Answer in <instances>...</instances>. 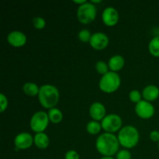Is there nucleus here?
<instances>
[{"instance_id":"obj_1","label":"nucleus","mask_w":159,"mask_h":159,"mask_svg":"<svg viewBox=\"0 0 159 159\" xmlns=\"http://www.w3.org/2000/svg\"><path fill=\"white\" fill-rule=\"evenodd\" d=\"M120 142L117 137L113 134H102L96 141V148L98 152L104 156H113L118 152Z\"/></svg>"},{"instance_id":"obj_2","label":"nucleus","mask_w":159,"mask_h":159,"mask_svg":"<svg viewBox=\"0 0 159 159\" xmlns=\"http://www.w3.org/2000/svg\"><path fill=\"white\" fill-rule=\"evenodd\" d=\"M59 91L53 85L46 84L40 87L38 98L42 107L47 109L54 108L59 100Z\"/></svg>"},{"instance_id":"obj_3","label":"nucleus","mask_w":159,"mask_h":159,"mask_svg":"<svg viewBox=\"0 0 159 159\" xmlns=\"http://www.w3.org/2000/svg\"><path fill=\"white\" fill-rule=\"evenodd\" d=\"M117 138L120 144H121L123 147L126 148H131L138 144L140 134L136 127L127 125L120 130Z\"/></svg>"},{"instance_id":"obj_4","label":"nucleus","mask_w":159,"mask_h":159,"mask_svg":"<svg viewBox=\"0 0 159 159\" xmlns=\"http://www.w3.org/2000/svg\"><path fill=\"white\" fill-rule=\"evenodd\" d=\"M120 83L121 79L119 75L116 72L110 71L102 76L99 85L102 92L110 93L117 90Z\"/></svg>"},{"instance_id":"obj_5","label":"nucleus","mask_w":159,"mask_h":159,"mask_svg":"<svg viewBox=\"0 0 159 159\" xmlns=\"http://www.w3.org/2000/svg\"><path fill=\"white\" fill-rule=\"evenodd\" d=\"M97 10L93 3L86 2L84 4L80 5L78 8L77 16L79 21L82 23H90L96 19Z\"/></svg>"},{"instance_id":"obj_6","label":"nucleus","mask_w":159,"mask_h":159,"mask_svg":"<svg viewBox=\"0 0 159 159\" xmlns=\"http://www.w3.org/2000/svg\"><path fill=\"white\" fill-rule=\"evenodd\" d=\"M49 120L48 113L43 111H37L31 117L30 125L34 132L40 133L48 127Z\"/></svg>"},{"instance_id":"obj_7","label":"nucleus","mask_w":159,"mask_h":159,"mask_svg":"<svg viewBox=\"0 0 159 159\" xmlns=\"http://www.w3.org/2000/svg\"><path fill=\"white\" fill-rule=\"evenodd\" d=\"M101 126L107 133H115L120 129L122 126V119L117 114H108L102 119Z\"/></svg>"},{"instance_id":"obj_8","label":"nucleus","mask_w":159,"mask_h":159,"mask_svg":"<svg viewBox=\"0 0 159 159\" xmlns=\"http://www.w3.org/2000/svg\"><path fill=\"white\" fill-rule=\"evenodd\" d=\"M135 112L141 118L149 119L155 114V107L151 102L143 99L136 104Z\"/></svg>"},{"instance_id":"obj_9","label":"nucleus","mask_w":159,"mask_h":159,"mask_svg":"<svg viewBox=\"0 0 159 159\" xmlns=\"http://www.w3.org/2000/svg\"><path fill=\"white\" fill-rule=\"evenodd\" d=\"M102 19L107 26H113L119 21V12L113 6H108L102 11Z\"/></svg>"},{"instance_id":"obj_10","label":"nucleus","mask_w":159,"mask_h":159,"mask_svg":"<svg viewBox=\"0 0 159 159\" xmlns=\"http://www.w3.org/2000/svg\"><path fill=\"white\" fill-rule=\"evenodd\" d=\"M89 43L94 49L102 50L109 44V37L102 32H96L92 34Z\"/></svg>"},{"instance_id":"obj_11","label":"nucleus","mask_w":159,"mask_h":159,"mask_svg":"<svg viewBox=\"0 0 159 159\" xmlns=\"http://www.w3.org/2000/svg\"><path fill=\"white\" fill-rule=\"evenodd\" d=\"M14 143H15L16 148L20 150H24V149L29 148L31 147L34 142V138L30 134L27 132H22L17 134L14 139Z\"/></svg>"},{"instance_id":"obj_12","label":"nucleus","mask_w":159,"mask_h":159,"mask_svg":"<svg viewBox=\"0 0 159 159\" xmlns=\"http://www.w3.org/2000/svg\"><path fill=\"white\" fill-rule=\"evenodd\" d=\"M7 40L13 47H22L26 43V36L20 30L11 31L7 36Z\"/></svg>"},{"instance_id":"obj_13","label":"nucleus","mask_w":159,"mask_h":159,"mask_svg":"<svg viewBox=\"0 0 159 159\" xmlns=\"http://www.w3.org/2000/svg\"><path fill=\"white\" fill-rule=\"evenodd\" d=\"M89 114L94 120H102L106 115V108L102 103L99 102H93L89 108Z\"/></svg>"},{"instance_id":"obj_14","label":"nucleus","mask_w":159,"mask_h":159,"mask_svg":"<svg viewBox=\"0 0 159 159\" xmlns=\"http://www.w3.org/2000/svg\"><path fill=\"white\" fill-rule=\"evenodd\" d=\"M142 96L144 100L148 102L156 100L159 96V89L155 85H148L144 88L142 91Z\"/></svg>"},{"instance_id":"obj_15","label":"nucleus","mask_w":159,"mask_h":159,"mask_svg":"<svg viewBox=\"0 0 159 159\" xmlns=\"http://www.w3.org/2000/svg\"><path fill=\"white\" fill-rule=\"evenodd\" d=\"M124 63H125V60H124V57L119 54H116V55H113V57H110V60H109V68H110L112 71L116 72V71L122 69L123 67L124 66Z\"/></svg>"},{"instance_id":"obj_16","label":"nucleus","mask_w":159,"mask_h":159,"mask_svg":"<svg viewBox=\"0 0 159 159\" xmlns=\"http://www.w3.org/2000/svg\"><path fill=\"white\" fill-rule=\"evenodd\" d=\"M34 142L38 148L45 149L49 146L50 140L44 132H40L36 134L34 137Z\"/></svg>"},{"instance_id":"obj_17","label":"nucleus","mask_w":159,"mask_h":159,"mask_svg":"<svg viewBox=\"0 0 159 159\" xmlns=\"http://www.w3.org/2000/svg\"><path fill=\"white\" fill-rule=\"evenodd\" d=\"M23 90L25 94L30 96H35L39 94L40 87L34 82H26L23 85Z\"/></svg>"},{"instance_id":"obj_18","label":"nucleus","mask_w":159,"mask_h":159,"mask_svg":"<svg viewBox=\"0 0 159 159\" xmlns=\"http://www.w3.org/2000/svg\"><path fill=\"white\" fill-rule=\"evenodd\" d=\"M49 120L54 124H58L63 119V114L62 112L59 109L54 107V108L50 109L48 113Z\"/></svg>"},{"instance_id":"obj_19","label":"nucleus","mask_w":159,"mask_h":159,"mask_svg":"<svg viewBox=\"0 0 159 159\" xmlns=\"http://www.w3.org/2000/svg\"><path fill=\"white\" fill-rule=\"evenodd\" d=\"M148 49L152 55L159 57V36H155L151 40L148 44Z\"/></svg>"},{"instance_id":"obj_20","label":"nucleus","mask_w":159,"mask_h":159,"mask_svg":"<svg viewBox=\"0 0 159 159\" xmlns=\"http://www.w3.org/2000/svg\"><path fill=\"white\" fill-rule=\"evenodd\" d=\"M102 128V126L101 124H99L98 121L96 120H92L87 124L86 125V130L91 134H96L99 133L101 130Z\"/></svg>"},{"instance_id":"obj_21","label":"nucleus","mask_w":159,"mask_h":159,"mask_svg":"<svg viewBox=\"0 0 159 159\" xmlns=\"http://www.w3.org/2000/svg\"><path fill=\"white\" fill-rule=\"evenodd\" d=\"M96 69L99 74L103 75L106 73L108 72L109 65L105 61H99L96 64Z\"/></svg>"},{"instance_id":"obj_22","label":"nucleus","mask_w":159,"mask_h":159,"mask_svg":"<svg viewBox=\"0 0 159 159\" xmlns=\"http://www.w3.org/2000/svg\"><path fill=\"white\" fill-rule=\"evenodd\" d=\"M79 39L82 42H88L91 39L92 34L90 31L87 29H82L79 33Z\"/></svg>"},{"instance_id":"obj_23","label":"nucleus","mask_w":159,"mask_h":159,"mask_svg":"<svg viewBox=\"0 0 159 159\" xmlns=\"http://www.w3.org/2000/svg\"><path fill=\"white\" fill-rule=\"evenodd\" d=\"M32 23L34 27L39 30L43 29L45 26V25H46V21H45L44 19L40 16L34 17L32 20Z\"/></svg>"},{"instance_id":"obj_24","label":"nucleus","mask_w":159,"mask_h":159,"mask_svg":"<svg viewBox=\"0 0 159 159\" xmlns=\"http://www.w3.org/2000/svg\"><path fill=\"white\" fill-rule=\"evenodd\" d=\"M141 97H142V94L138 90H132L129 93V98H130V100L134 102H136V103L142 100Z\"/></svg>"},{"instance_id":"obj_25","label":"nucleus","mask_w":159,"mask_h":159,"mask_svg":"<svg viewBox=\"0 0 159 159\" xmlns=\"http://www.w3.org/2000/svg\"><path fill=\"white\" fill-rule=\"evenodd\" d=\"M116 159H131V153L127 149L120 150L116 154Z\"/></svg>"},{"instance_id":"obj_26","label":"nucleus","mask_w":159,"mask_h":159,"mask_svg":"<svg viewBox=\"0 0 159 159\" xmlns=\"http://www.w3.org/2000/svg\"><path fill=\"white\" fill-rule=\"evenodd\" d=\"M8 107L7 97L3 93H0V111L2 113Z\"/></svg>"},{"instance_id":"obj_27","label":"nucleus","mask_w":159,"mask_h":159,"mask_svg":"<svg viewBox=\"0 0 159 159\" xmlns=\"http://www.w3.org/2000/svg\"><path fill=\"white\" fill-rule=\"evenodd\" d=\"M65 159H80V156L76 151L69 150L65 154Z\"/></svg>"},{"instance_id":"obj_28","label":"nucleus","mask_w":159,"mask_h":159,"mask_svg":"<svg viewBox=\"0 0 159 159\" xmlns=\"http://www.w3.org/2000/svg\"><path fill=\"white\" fill-rule=\"evenodd\" d=\"M150 138L152 141L155 142H158L159 141V131L158 130H152L150 133Z\"/></svg>"},{"instance_id":"obj_29","label":"nucleus","mask_w":159,"mask_h":159,"mask_svg":"<svg viewBox=\"0 0 159 159\" xmlns=\"http://www.w3.org/2000/svg\"><path fill=\"white\" fill-rule=\"evenodd\" d=\"M73 2H74L75 3H77V4H80V5H82L84 4V3L86 2L85 0H73Z\"/></svg>"},{"instance_id":"obj_30","label":"nucleus","mask_w":159,"mask_h":159,"mask_svg":"<svg viewBox=\"0 0 159 159\" xmlns=\"http://www.w3.org/2000/svg\"><path fill=\"white\" fill-rule=\"evenodd\" d=\"M101 2H102V0H91V2L93 3V4L94 3H99Z\"/></svg>"},{"instance_id":"obj_31","label":"nucleus","mask_w":159,"mask_h":159,"mask_svg":"<svg viewBox=\"0 0 159 159\" xmlns=\"http://www.w3.org/2000/svg\"><path fill=\"white\" fill-rule=\"evenodd\" d=\"M100 159H114V158L111 156H103V157H102Z\"/></svg>"},{"instance_id":"obj_32","label":"nucleus","mask_w":159,"mask_h":159,"mask_svg":"<svg viewBox=\"0 0 159 159\" xmlns=\"http://www.w3.org/2000/svg\"><path fill=\"white\" fill-rule=\"evenodd\" d=\"M158 149H159V141H158Z\"/></svg>"},{"instance_id":"obj_33","label":"nucleus","mask_w":159,"mask_h":159,"mask_svg":"<svg viewBox=\"0 0 159 159\" xmlns=\"http://www.w3.org/2000/svg\"><path fill=\"white\" fill-rule=\"evenodd\" d=\"M39 159H41V158H39Z\"/></svg>"}]
</instances>
